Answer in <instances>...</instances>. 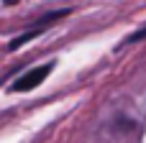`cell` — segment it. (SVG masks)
<instances>
[{"instance_id":"obj_1","label":"cell","mask_w":146,"mask_h":143,"mask_svg":"<svg viewBox=\"0 0 146 143\" xmlns=\"http://www.w3.org/2000/svg\"><path fill=\"white\" fill-rule=\"evenodd\" d=\"M51 72H54V61L41 64V67H33L31 72H26L23 77H18V79L10 84V92H28V90H33V87H38Z\"/></svg>"},{"instance_id":"obj_2","label":"cell","mask_w":146,"mask_h":143,"mask_svg":"<svg viewBox=\"0 0 146 143\" xmlns=\"http://www.w3.org/2000/svg\"><path fill=\"white\" fill-rule=\"evenodd\" d=\"M46 28H38V26H33V28H28L26 33H21V36H15L10 43H8V51H15V49H21L26 41H31V38H36V36H41Z\"/></svg>"},{"instance_id":"obj_3","label":"cell","mask_w":146,"mask_h":143,"mask_svg":"<svg viewBox=\"0 0 146 143\" xmlns=\"http://www.w3.org/2000/svg\"><path fill=\"white\" fill-rule=\"evenodd\" d=\"M141 38H146V26H144V28H139L136 33H131V36L126 38V43H139Z\"/></svg>"}]
</instances>
